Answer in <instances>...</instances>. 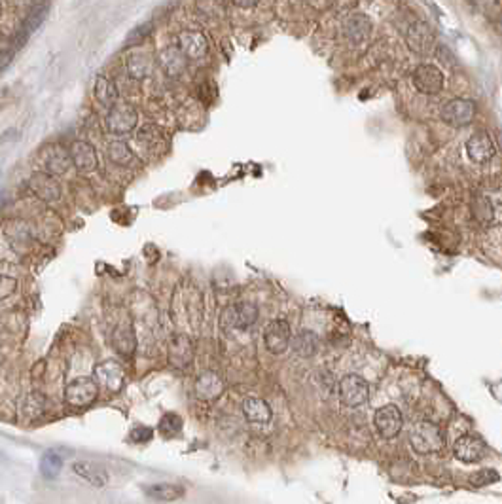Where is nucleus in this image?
<instances>
[{"instance_id":"18","label":"nucleus","mask_w":502,"mask_h":504,"mask_svg":"<svg viewBox=\"0 0 502 504\" xmlns=\"http://www.w3.org/2000/svg\"><path fill=\"white\" fill-rule=\"evenodd\" d=\"M224 393V381L216 372H203L196 380V396L201 402H212Z\"/></svg>"},{"instance_id":"39","label":"nucleus","mask_w":502,"mask_h":504,"mask_svg":"<svg viewBox=\"0 0 502 504\" xmlns=\"http://www.w3.org/2000/svg\"><path fill=\"white\" fill-rule=\"evenodd\" d=\"M232 2L239 8H252L258 4V0H232Z\"/></svg>"},{"instance_id":"22","label":"nucleus","mask_w":502,"mask_h":504,"mask_svg":"<svg viewBox=\"0 0 502 504\" xmlns=\"http://www.w3.org/2000/svg\"><path fill=\"white\" fill-rule=\"evenodd\" d=\"M160 65L163 68V73L171 76V78H176L184 73L186 68V55L178 46H165L163 50L160 51Z\"/></svg>"},{"instance_id":"5","label":"nucleus","mask_w":502,"mask_h":504,"mask_svg":"<svg viewBox=\"0 0 502 504\" xmlns=\"http://www.w3.org/2000/svg\"><path fill=\"white\" fill-rule=\"evenodd\" d=\"M292 342L290 324L283 319H275L271 321L266 330H263V344L268 347L271 355H283Z\"/></svg>"},{"instance_id":"4","label":"nucleus","mask_w":502,"mask_h":504,"mask_svg":"<svg viewBox=\"0 0 502 504\" xmlns=\"http://www.w3.org/2000/svg\"><path fill=\"white\" fill-rule=\"evenodd\" d=\"M340 398L345 406L349 408H358L368 402L370 398V385L364 377L349 373L340 381Z\"/></svg>"},{"instance_id":"6","label":"nucleus","mask_w":502,"mask_h":504,"mask_svg":"<svg viewBox=\"0 0 502 504\" xmlns=\"http://www.w3.org/2000/svg\"><path fill=\"white\" fill-rule=\"evenodd\" d=\"M373 424H375V429H378V432L383 438L391 440L400 434L402 427H404V417H402V411L396 406H383V408H379L375 411Z\"/></svg>"},{"instance_id":"28","label":"nucleus","mask_w":502,"mask_h":504,"mask_svg":"<svg viewBox=\"0 0 502 504\" xmlns=\"http://www.w3.org/2000/svg\"><path fill=\"white\" fill-rule=\"evenodd\" d=\"M112 342H114V349H116L120 355H124V357H131L133 351H135V334H133V328L131 326H118L116 332H114V337H112Z\"/></svg>"},{"instance_id":"12","label":"nucleus","mask_w":502,"mask_h":504,"mask_svg":"<svg viewBox=\"0 0 502 504\" xmlns=\"http://www.w3.org/2000/svg\"><path fill=\"white\" fill-rule=\"evenodd\" d=\"M495 152V144H493V139L489 137L487 131L474 133L466 142V153L474 163H487V161L493 160Z\"/></svg>"},{"instance_id":"24","label":"nucleus","mask_w":502,"mask_h":504,"mask_svg":"<svg viewBox=\"0 0 502 504\" xmlns=\"http://www.w3.org/2000/svg\"><path fill=\"white\" fill-rule=\"evenodd\" d=\"M371 23L370 19L362 14H355L347 17V21L343 25V30H345V37L349 38L353 44H360L364 42L368 35H370Z\"/></svg>"},{"instance_id":"15","label":"nucleus","mask_w":502,"mask_h":504,"mask_svg":"<svg viewBox=\"0 0 502 504\" xmlns=\"http://www.w3.org/2000/svg\"><path fill=\"white\" fill-rule=\"evenodd\" d=\"M176 42H178L176 46L180 48L186 59H203L209 51L207 37L199 30H183L176 38Z\"/></svg>"},{"instance_id":"3","label":"nucleus","mask_w":502,"mask_h":504,"mask_svg":"<svg viewBox=\"0 0 502 504\" xmlns=\"http://www.w3.org/2000/svg\"><path fill=\"white\" fill-rule=\"evenodd\" d=\"M99 396V385L91 377H76L65 389V400L74 408H86L97 400Z\"/></svg>"},{"instance_id":"19","label":"nucleus","mask_w":502,"mask_h":504,"mask_svg":"<svg viewBox=\"0 0 502 504\" xmlns=\"http://www.w3.org/2000/svg\"><path fill=\"white\" fill-rule=\"evenodd\" d=\"M73 470L74 474H78L82 480H86L89 485L93 487H104L109 485L110 482V474L109 470L97 463H89V460H76L73 463Z\"/></svg>"},{"instance_id":"33","label":"nucleus","mask_w":502,"mask_h":504,"mask_svg":"<svg viewBox=\"0 0 502 504\" xmlns=\"http://www.w3.org/2000/svg\"><path fill=\"white\" fill-rule=\"evenodd\" d=\"M161 140V133L158 127H154V125H145L140 131H138V142L142 144V147L150 148L154 147L156 142H160Z\"/></svg>"},{"instance_id":"2","label":"nucleus","mask_w":502,"mask_h":504,"mask_svg":"<svg viewBox=\"0 0 502 504\" xmlns=\"http://www.w3.org/2000/svg\"><path fill=\"white\" fill-rule=\"evenodd\" d=\"M138 122V114L133 104L129 102H120L112 104L109 109V114L104 118V125L106 129L112 135L116 137H124V135H129V133L135 131Z\"/></svg>"},{"instance_id":"17","label":"nucleus","mask_w":502,"mask_h":504,"mask_svg":"<svg viewBox=\"0 0 502 504\" xmlns=\"http://www.w3.org/2000/svg\"><path fill=\"white\" fill-rule=\"evenodd\" d=\"M453 454H455V457L458 460H463V463H478V460H481L487 455V447H485V444L480 438L466 434V436H461L455 442Z\"/></svg>"},{"instance_id":"29","label":"nucleus","mask_w":502,"mask_h":504,"mask_svg":"<svg viewBox=\"0 0 502 504\" xmlns=\"http://www.w3.org/2000/svg\"><path fill=\"white\" fill-rule=\"evenodd\" d=\"M148 497L156 498V501H176L184 495V487L175 485V483H154L145 487Z\"/></svg>"},{"instance_id":"30","label":"nucleus","mask_w":502,"mask_h":504,"mask_svg":"<svg viewBox=\"0 0 502 504\" xmlns=\"http://www.w3.org/2000/svg\"><path fill=\"white\" fill-rule=\"evenodd\" d=\"M95 97H97V101L101 102L102 106L110 109L112 104L118 102L116 86L106 76H97V80H95Z\"/></svg>"},{"instance_id":"16","label":"nucleus","mask_w":502,"mask_h":504,"mask_svg":"<svg viewBox=\"0 0 502 504\" xmlns=\"http://www.w3.org/2000/svg\"><path fill=\"white\" fill-rule=\"evenodd\" d=\"M404 38H406L409 48L417 53H427L434 44V37H432L430 29L419 19L408 23V27L404 29Z\"/></svg>"},{"instance_id":"14","label":"nucleus","mask_w":502,"mask_h":504,"mask_svg":"<svg viewBox=\"0 0 502 504\" xmlns=\"http://www.w3.org/2000/svg\"><path fill=\"white\" fill-rule=\"evenodd\" d=\"M42 161L48 173L55 176L65 175L66 171L73 165V158L66 148L59 147V144H50L42 150Z\"/></svg>"},{"instance_id":"37","label":"nucleus","mask_w":502,"mask_h":504,"mask_svg":"<svg viewBox=\"0 0 502 504\" xmlns=\"http://www.w3.org/2000/svg\"><path fill=\"white\" fill-rule=\"evenodd\" d=\"M150 30H152V25L150 23H145V25H140V27H137V29H133L131 30V35H129V38H127V42L131 44V42H135V44H138L142 38H146L148 35H150Z\"/></svg>"},{"instance_id":"23","label":"nucleus","mask_w":502,"mask_h":504,"mask_svg":"<svg viewBox=\"0 0 502 504\" xmlns=\"http://www.w3.org/2000/svg\"><path fill=\"white\" fill-rule=\"evenodd\" d=\"M154 61L150 53L146 51H133L131 55L127 57V73L131 76L133 80H145L152 74Z\"/></svg>"},{"instance_id":"27","label":"nucleus","mask_w":502,"mask_h":504,"mask_svg":"<svg viewBox=\"0 0 502 504\" xmlns=\"http://www.w3.org/2000/svg\"><path fill=\"white\" fill-rule=\"evenodd\" d=\"M292 349L301 358H311L319 349V337L309 330L299 332L298 336L292 339Z\"/></svg>"},{"instance_id":"10","label":"nucleus","mask_w":502,"mask_h":504,"mask_svg":"<svg viewBox=\"0 0 502 504\" xmlns=\"http://www.w3.org/2000/svg\"><path fill=\"white\" fill-rule=\"evenodd\" d=\"M29 188L38 199H42L46 203H57L61 199V184H59L57 176L51 173H35L30 176Z\"/></svg>"},{"instance_id":"25","label":"nucleus","mask_w":502,"mask_h":504,"mask_svg":"<svg viewBox=\"0 0 502 504\" xmlns=\"http://www.w3.org/2000/svg\"><path fill=\"white\" fill-rule=\"evenodd\" d=\"M243 413L247 417V421L250 423H268L271 419V408L270 404L262 400V398H256L250 396L243 402Z\"/></svg>"},{"instance_id":"26","label":"nucleus","mask_w":502,"mask_h":504,"mask_svg":"<svg viewBox=\"0 0 502 504\" xmlns=\"http://www.w3.org/2000/svg\"><path fill=\"white\" fill-rule=\"evenodd\" d=\"M46 411V396H42L40 393H30L21 400L19 404V413L21 417H25L27 421H35L38 417L44 416Z\"/></svg>"},{"instance_id":"31","label":"nucleus","mask_w":502,"mask_h":504,"mask_svg":"<svg viewBox=\"0 0 502 504\" xmlns=\"http://www.w3.org/2000/svg\"><path fill=\"white\" fill-rule=\"evenodd\" d=\"M109 160L114 163V165H120V167H129L133 161H135V153L129 148L127 142L124 140H114L110 142L109 147Z\"/></svg>"},{"instance_id":"9","label":"nucleus","mask_w":502,"mask_h":504,"mask_svg":"<svg viewBox=\"0 0 502 504\" xmlns=\"http://www.w3.org/2000/svg\"><path fill=\"white\" fill-rule=\"evenodd\" d=\"M222 321H224L227 328L247 330L258 321V309L252 304H248V301H239L235 306L227 307L224 311Z\"/></svg>"},{"instance_id":"20","label":"nucleus","mask_w":502,"mask_h":504,"mask_svg":"<svg viewBox=\"0 0 502 504\" xmlns=\"http://www.w3.org/2000/svg\"><path fill=\"white\" fill-rule=\"evenodd\" d=\"M71 158H73V165L82 173H89L97 169V152H95L93 144H89L86 140H76L71 147Z\"/></svg>"},{"instance_id":"1","label":"nucleus","mask_w":502,"mask_h":504,"mask_svg":"<svg viewBox=\"0 0 502 504\" xmlns=\"http://www.w3.org/2000/svg\"><path fill=\"white\" fill-rule=\"evenodd\" d=\"M409 444L417 454H436L445 446V438L438 424L430 421H419L409 432Z\"/></svg>"},{"instance_id":"40","label":"nucleus","mask_w":502,"mask_h":504,"mask_svg":"<svg viewBox=\"0 0 502 504\" xmlns=\"http://www.w3.org/2000/svg\"><path fill=\"white\" fill-rule=\"evenodd\" d=\"M0 12H2V0H0Z\"/></svg>"},{"instance_id":"38","label":"nucleus","mask_w":502,"mask_h":504,"mask_svg":"<svg viewBox=\"0 0 502 504\" xmlns=\"http://www.w3.org/2000/svg\"><path fill=\"white\" fill-rule=\"evenodd\" d=\"M496 480H499V474L495 470H483L474 478V485H487V483H493Z\"/></svg>"},{"instance_id":"13","label":"nucleus","mask_w":502,"mask_h":504,"mask_svg":"<svg viewBox=\"0 0 502 504\" xmlns=\"http://www.w3.org/2000/svg\"><path fill=\"white\" fill-rule=\"evenodd\" d=\"M192 360H194V345L189 342V337L184 334H175L169 339V364L183 370L192 364Z\"/></svg>"},{"instance_id":"32","label":"nucleus","mask_w":502,"mask_h":504,"mask_svg":"<svg viewBox=\"0 0 502 504\" xmlns=\"http://www.w3.org/2000/svg\"><path fill=\"white\" fill-rule=\"evenodd\" d=\"M63 470V455L57 449H48L40 460V472L48 480H55L59 472Z\"/></svg>"},{"instance_id":"7","label":"nucleus","mask_w":502,"mask_h":504,"mask_svg":"<svg viewBox=\"0 0 502 504\" xmlns=\"http://www.w3.org/2000/svg\"><path fill=\"white\" fill-rule=\"evenodd\" d=\"M413 86L425 95H436L444 89V74L434 65H419L413 71Z\"/></svg>"},{"instance_id":"36","label":"nucleus","mask_w":502,"mask_h":504,"mask_svg":"<svg viewBox=\"0 0 502 504\" xmlns=\"http://www.w3.org/2000/svg\"><path fill=\"white\" fill-rule=\"evenodd\" d=\"M154 436V431L150 427H135L131 432V440L135 444H146V442H150Z\"/></svg>"},{"instance_id":"34","label":"nucleus","mask_w":502,"mask_h":504,"mask_svg":"<svg viewBox=\"0 0 502 504\" xmlns=\"http://www.w3.org/2000/svg\"><path fill=\"white\" fill-rule=\"evenodd\" d=\"M160 429L163 434H176V432L183 429V419L176 416V413H165V416L161 417V423H160Z\"/></svg>"},{"instance_id":"21","label":"nucleus","mask_w":502,"mask_h":504,"mask_svg":"<svg viewBox=\"0 0 502 504\" xmlns=\"http://www.w3.org/2000/svg\"><path fill=\"white\" fill-rule=\"evenodd\" d=\"M46 12H48V4H40V6L35 8V10L27 15V19H25V23L21 25V29H19V32L15 35V38L12 40V44L8 46V48H12L14 51L19 50V48L27 42V38L40 27V23L44 21Z\"/></svg>"},{"instance_id":"35","label":"nucleus","mask_w":502,"mask_h":504,"mask_svg":"<svg viewBox=\"0 0 502 504\" xmlns=\"http://www.w3.org/2000/svg\"><path fill=\"white\" fill-rule=\"evenodd\" d=\"M17 288V281L10 275H0V300H6Z\"/></svg>"},{"instance_id":"11","label":"nucleus","mask_w":502,"mask_h":504,"mask_svg":"<svg viewBox=\"0 0 502 504\" xmlns=\"http://www.w3.org/2000/svg\"><path fill=\"white\" fill-rule=\"evenodd\" d=\"M95 375L112 393H120L124 389L125 370L116 360H104L101 364L95 366Z\"/></svg>"},{"instance_id":"8","label":"nucleus","mask_w":502,"mask_h":504,"mask_svg":"<svg viewBox=\"0 0 502 504\" xmlns=\"http://www.w3.org/2000/svg\"><path fill=\"white\" fill-rule=\"evenodd\" d=\"M476 116V104L468 99H453L442 109V120L453 127H465L472 124Z\"/></svg>"}]
</instances>
